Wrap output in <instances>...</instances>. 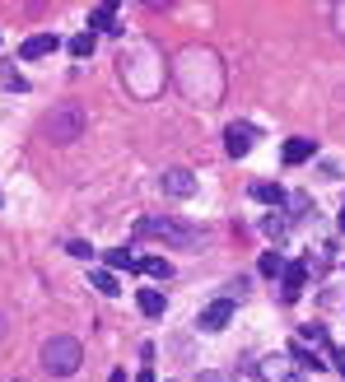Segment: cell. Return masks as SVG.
Wrapping results in <instances>:
<instances>
[{
	"instance_id": "1",
	"label": "cell",
	"mask_w": 345,
	"mask_h": 382,
	"mask_svg": "<svg viewBox=\"0 0 345 382\" xmlns=\"http://www.w3.org/2000/svg\"><path fill=\"white\" fill-rule=\"evenodd\" d=\"M135 238H159V243H168V248L196 252L205 233H200L196 224H187V219H178V214H149V219L135 224Z\"/></svg>"
},
{
	"instance_id": "2",
	"label": "cell",
	"mask_w": 345,
	"mask_h": 382,
	"mask_svg": "<svg viewBox=\"0 0 345 382\" xmlns=\"http://www.w3.org/2000/svg\"><path fill=\"white\" fill-rule=\"evenodd\" d=\"M43 135L52 140V145L79 140V135H84V108H79V103H56L52 112L43 117Z\"/></svg>"
},
{
	"instance_id": "3",
	"label": "cell",
	"mask_w": 345,
	"mask_h": 382,
	"mask_svg": "<svg viewBox=\"0 0 345 382\" xmlns=\"http://www.w3.org/2000/svg\"><path fill=\"white\" fill-rule=\"evenodd\" d=\"M79 364H84V345L75 336H52L43 345V369L52 378H70V373H79Z\"/></svg>"
},
{
	"instance_id": "4",
	"label": "cell",
	"mask_w": 345,
	"mask_h": 382,
	"mask_svg": "<svg viewBox=\"0 0 345 382\" xmlns=\"http://www.w3.org/2000/svg\"><path fill=\"white\" fill-rule=\"evenodd\" d=\"M159 191H164V196H178V201H187V196H196V173H187V168L159 173Z\"/></svg>"
},
{
	"instance_id": "5",
	"label": "cell",
	"mask_w": 345,
	"mask_h": 382,
	"mask_svg": "<svg viewBox=\"0 0 345 382\" xmlns=\"http://www.w3.org/2000/svg\"><path fill=\"white\" fill-rule=\"evenodd\" d=\"M229 317H234V299H215L210 308H200V313H196V326L215 336V331H224V326H229Z\"/></svg>"
},
{
	"instance_id": "6",
	"label": "cell",
	"mask_w": 345,
	"mask_h": 382,
	"mask_svg": "<svg viewBox=\"0 0 345 382\" xmlns=\"http://www.w3.org/2000/svg\"><path fill=\"white\" fill-rule=\"evenodd\" d=\"M256 135H261V131H256V126H247V122H234V126H229V131H224V149H229V154H234V158H243L247 149L256 145Z\"/></svg>"
},
{
	"instance_id": "7",
	"label": "cell",
	"mask_w": 345,
	"mask_h": 382,
	"mask_svg": "<svg viewBox=\"0 0 345 382\" xmlns=\"http://www.w3.org/2000/svg\"><path fill=\"white\" fill-rule=\"evenodd\" d=\"M56 47H61V37H56V33H33L28 42L19 47V57L23 61H43V57H52Z\"/></svg>"
},
{
	"instance_id": "8",
	"label": "cell",
	"mask_w": 345,
	"mask_h": 382,
	"mask_svg": "<svg viewBox=\"0 0 345 382\" xmlns=\"http://www.w3.org/2000/svg\"><path fill=\"white\" fill-rule=\"evenodd\" d=\"M280 154H285V163H308L312 154H317V145H312V135H294V140H285V149H280Z\"/></svg>"
},
{
	"instance_id": "9",
	"label": "cell",
	"mask_w": 345,
	"mask_h": 382,
	"mask_svg": "<svg viewBox=\"0 0 345 382\" xmlns=\"http://www.w3.org/2000/svg\"><path fill=\"white\" fill-rule=\"evenodd\" d=\"M303 284H308V261H290L285 266V299H299Z\"/></svg>"
},
{
	"instance_id": "10",
	"label": "cell",
	"mask_w": 345,
	"mask_h": 382,
	"mask_svg": "<svg viewBox=\"0 0 345 382\" xmlns=\"http://www.w3.org/2000/svg\"><path fill=\"white\" fill-rule=\"evenodd\" d=\"M290 359L303 364V369H312V373H322V369H327V359H317V354H312L308 340H290Z\"/></svg>"
},
{
	"instance_id": "11",
	"label": "cell",
	"mask_w": 345,
	"mask_h": 382,
	"mask_svg": "<svg viewBox=\"0 0 345 382\" xmlns=\"http://www.w3.org/2000/svg\"><path fill=\"white\" fill-rule=\"evenodd\" d=\"M135 308H140V313L145 317H164V308H168V299L159 289H140L135 294Z\"/></svg>"
},
{
	"instance_id": "12",
	"label": "cell",
	"mask_w": 345,
	"mask_h": 382,
	"mask_svg": "<svg viewBox=\"0 0 345 382\" xmlns=\"http://www.w3.org/2000/svg\"><path fill=\"white\" fill-rule=\"evenodd\" d=\"M252 201H261V205H285V187H280V182H252Z\"/></svg>"
},
{
	"instance_id": "13",
	"label": "cell",
	"mask_w": 345,
	"mask_h": 382,
	"mask_svg": "<svg viewBox=\"0 0 345 382\" xmlns=\"http://www.w3.org/2000/svg\"><path fill=\"white\" fill-rule=\"evenodd\" d=\"M261 378H266V382H303L299 373H290V364H285V359H266V364H261Z\"/></svg>"
},
{
	"instance_id": "14",
	"label": "cell",
	"mask_w": 345,
	"mask_h": 382,
	"mask_svg": "<svg viewBox=\"0 0 345 382\" xmlns=\"http://www.w3.org/2000/svg\"><path fill=\"white\" fill-rule=\"evenodd\" d=\"M89 284L103 294V299H117V294H122V284H117V275H112V270H94Z\"/></svg>"
},
{
	"instance_id": "15",
	"label": "cell",
	"mask_w": 345,
	"mask_h": 382,
	"mask_svg": "<svg viewBox=\"0 0 345 382\" xmlns=\"http://www.w3.org/2000/svg\"><path fill=\"white\" fill-rule=\"evenodd\" d=\"M112 19H117V5H94V10H89V33H94V28H117Z\"/></svg>"
},
{
	"instance_id": "16",
	"label": "cell",
	"mask_w": 345,
	"mask_h": 382,
	"mask_svg": "<svg viewBox=\"0 0 345 382\" xmlns=\"http://www.w3.org/2000/svg\"><path fill=\"white\" fill-rule=\"evenodd\" d=\"M256 270H261L266 280H276V275H285V257H280V252H261V261H256Z\"/></svg>"
},
{
	"instance_id": "17",
	"label": "cell",
	"mask_w": 345,
	"mask_h": 382,
	"mask_svg": "<svg viewBox=\"0 0 345 382\" xmlns=\"http://www.w3.org/2000/svg\"><path fill=\"white\" fill-rule=\"evenodd\" d=\"M70 57H75V61H89L94 57V33H89V28L70 37Z\"/></svg>"
},
{
	"instance_id": "18",
	"label": "cell",
	"mask_w": 345,
	"mask_h": 382,
	"mask_svg": "<svg viewBox=\"0 0 345 382\" xmlns=\"http://www.w3.org/2000/svg\"><path fill=\"white\" fill-rule=\"evenodd\" d=\"M135 270H145V275H154V280H168V275H173V266H168L164 257H145V261H135Z\"/></svg>"
},
{
	"instance_id": "19",
	"label": "cell",
	"mask_w": 345,
	"mask_h": 382,
	"mask_svg": "<svg viewBox=\"0 0 345 382\" xmlns=\"http://www.w3.org/2000/svg\"><path fill=\"white\" fill-rule=\"evenodd\" d=\"M103 261H108V270H135V257H131L126 248H112Z\"/></svg>"
},
{
	"instance_id": "20",
	"label": "cell",
	"mask_w": 345,
	"mask_h": 382,
	"mask_svg": "<svg viewBox=\"0 0 345 382\" xmlns=\"http://www.w3.org/2000/svg\"><path fill=\"white\" fill-rule=\"evenodd\" d=\"M0 79H5V89H19V93H23V89H28V79H23V75H19V70H14V66H10V61H0Z\"/></svg>"
},
{
	"instance_id": "21",
	"label": "cell",
	"mask_w": 345,
	"mask_h": 382,
	"mask_svg": "<svg viewBox=\"0 0 345 382\" xmlns=\"http://www.w3.org/2000/svg\"><path fill=\"white\" fill-rule=\"evenodd\" d=\"M66 252H70V257H79V261H89V257H94V248L84 243V238H70V243H66Z\"/></svg>"
},
{
	"instance_id": "22",
	"label": "cell",
	"mask_w": 345,
	"mask_h": 382,
	"mask_svg": "<svg viewBox=\"0 0 345 382\" xmlns=\"http://www.w3.org/2000/svg\"><path fill=\"white\" fill-rule=\"evenodd\" d=\"M261 233L280 238V233H285V219H280V214H266V219H261Z\"/></svg>"
},
{
	"instance_id": "23",
	"label": "cell",
	"mask_w": 345,
	"mask_h": 382,
	"mask_svg": "<svg viewBox=\"0 0 345 382\" xmlns=\"http://www.w3.org/2000/svg\"><path fill=\"white\" fill-rule=\"evenodd\" d=\"M303 340H317V345H327V326H303Z\"/></svg>"
},
{
	"instance_id": "24",
	"label": "cell",
	"mask_w": 345,
	"mask_h": 382,
	"mask_svg": "<svg viewBox=\"0 0 345 382\" xmlns=\"http://www.w3.org/2000/svg\"><path fill=\"white\" fill-rule=\"evenodd\" d=\"M336 369H341V378H345V354H336Z\"/></svg>"
},
{
	"instance_id": "25",
	"label": "cell",
	"mask_w": 345,
	"mask_h": 382,
	"mask_svg": "<svg viewBox=\"0 0 345 382\" xmlns=\"http://www.w3.org/2000/svg\"><path fill=\"white\" fill-rule=\"evenodd\" d=\"M336 224H341V228H345V210H341V219H336Z\"/></svg>"
}]
</instances>
